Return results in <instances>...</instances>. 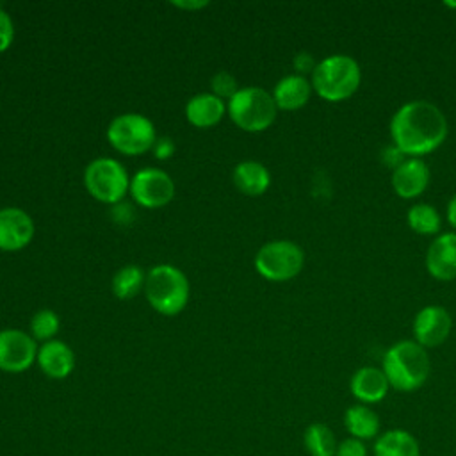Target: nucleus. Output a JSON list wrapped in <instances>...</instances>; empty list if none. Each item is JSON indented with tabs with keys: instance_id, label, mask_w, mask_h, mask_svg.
Here are the masks:
<instances>
[{
	"instance_id": "obj_4",
	"label": "nucleus",
	"mask_w": 456,
	"mask_h": 456,
	"mask_svg": "<svg viewBox=\"0 0 456 456\" xmlns=\"http://www.w3.org/2000/svg\"><path fill=\"white\" fill-rule=\"evenodd\" d=\"M148 303L164 315H176L189 299V281L185 274L169 264L155 265L144 281Z\"/></svg>"
},
{
	"instance_id": "obj_11",
	"label": "nucleus",
	"mask_w": 456,
	"mask_h": 456,
	"mask_svg": "<svg viewBox=\"0 0 456 456\" xmlns=\"http://www.w3.org/2000/svg\"><path fill=\"white\" fill-rule=\"evenodd\" d=\"M451 315L444 306H426L422 308L413 321V333L417 344L422 347H436L445 342L451 331Z\"/></svg>"
},
{
	"instance_id": "obj_29",
	"label": "nucleus",
	"mask_w": 456,
	"mask_h": 456,
	"mask_svg": "<svg viewBox=\"0 0 456 456\" xmlns=\"http://www.w3.org/2000/svg\"><path fill=\"white\" fill-rule=\"evenodd\" d=\"M175 151V144L169 137H160L153 144V153L157 159H169Z\"/></svg>"
},
{
	"instance_id": "obj_22",
	"label": "nucleus",
	"mask_w": 456,
	"mask_h": 456,
	"mask_svg": "<svg viewBox=\"0 0 456 456\" xmlns=\"http://www.w3.org/2000/svg\"><path fill=\"white\" fill-rule=\"evenodd\" d=\"M303 445L310 456H335L338 442L331 428L322 422H312L303 433Z\"/></svg>"
},
{
	"instance_id": "obj_7",
	"label": "nucleus",
	"mask_w": 456,
	"mask_h": 456,
	"mask_svg": "<svg viewBox=\"0 0 456 456\" xmlns=\"http://www.w3.org/2000/svg\"><path fill=\"white\" fill-rule=\"evenodd\" d=\"M109 142L125 155H139L153 148L155 126L153 123L141 114H121L114 118L107 128Z\"/></svg>"
},
{
	"instance_id": "obj_19",
	"label": "nucleus",
	"mask_w": 456,
	"mask_h": 456,
	"mask_svg": "<svg viewBox=\"0 0 456 456\" xmlns=\"http://www.w3.org/2000/svg\"><path fill=\"white\" fill-rule=\"evenodd\" d=\"M224 114V103L212 93H201L192 96L185 105V116L189 123L200 128L216 125Z\"/></svg>"
},
{
	"instance_id": "obj_30",
	"label": "nucleus",
	"mask_w": 456,
	"mask_h": 456,
	"mask_svg": "<svg viewBox=\"0 0 456 456\" xmlns=\"http://www.w3.org/2000/svg\"><path fill=\"white\" fill-rule=\"evenodd\" d=\"M315 62H314V57L306 52H301L294 57V68L301 73H306V71H314L315 69Z\"/></svg>"
},
{
	"instance_id": "obj_8",
	"label": "nucleus",
	"mask_w": 456,
	"mask_h": 456,
	"mask_svg": "<svg viewBox=\"0 0 456 456\" xmlns=\"http://www.w3.org/2000/svg\"><path fill=\"white\" fill-rule=\"evenodd\" d=\"M84 182L89 194L102 203H118L130 189L125 167L118 160L107 157L89 162L84 173Z\"/></svg>"
},
{
	"instance_id": "obj_26",
	"label": "nucleus",
	"mask_w": 456,
	"mask_h": 456,
	"mask_svg": "<svg viewBox=\"0 0 456 456\" xmlns=\"http://www.w3.org/2000/svg\"><path fill=\"white\" fill-rule=\"evenodd\" d=\"M212 91L217 98H232L239 89H237V80L226 73V71H219L214 75L212 78Z\"/></svg>"
},
{
	"instance_id": "obj_28",
	"label": "nucleus",
	"mask_w": 456,
	"mask_h": 456,
	"mask_svg": "<svg viewBox=\"0 0 456 456\" xmlns=\"http://www.w3.org/2000/svg\"><path fill=\"white\" fill-rule=\"evenodd\" d=\"M12 36H14L12 20L5 11L0 9V52L9 48V45L12 43Z\"/></svg>"
},
{
	"instance_id": "obj_25",
	"label": "nucleus",
	"mask_w": 456,
	"mask_h": 456,
	"mask_svg": "<svg viewBox=\"0 0 456 456\" xmlns=\"http://www.w3.org/2000/svg\"><path fill=\"white\" fill-rule=\"evenodd\" d=\"M30 330L34 333V338L52 340V337L59 330V317L55 315L53 310H48V308L39 310L37 314H34V317L30 321Z\"/></svg>"
},
{
	"instance_id": "obj_16",
	"label": "nucleus",
	"mask_w": 456,
	"mask_h": 456,
	"mask_svg": "<svg viewBox=\"0 0 456 456\" xmlns=\"http://www.w3.org/2000/svg\"><path fill=\"white\" fill-rule=\"evenodd\" d=\"M37 363L41 370L53 379H62L71 374L75 367V354L73 351L61 340H46L37 349Z\"/></svg>"
},
{
	"instance_id": "obj_23",
	"label": "nucleus",
	"mask_w": 456,
	"mask_h": 456,
	"mask_svg": "<svg viewBox=\"0 0 456 456\" xmlns=\"http://www.w3.org/2000/svg\"><path fill=\"white\" fill-rule=\"evenodd\" d=\"M142 285H144V274H142V269L137 265L121 267L112 278V292L119 299L134 297Z\"/></svg>"
},
{
	"instance_id": "obj_18",
	"label": "nucleus",
	"mask_w": 456,
	"mask_h": 456,
	"mask_svg": "<svg viewBox=\"0 0 456 456\" xmlns=\"http://www.w3.org/2000/svg\"><path fill=\"white\" fill-rule=\"evenodd\" d=\"M374 456H420L417 438L406 429H388L379 433L372 445Z\"/></svg>"
},
{
	"instance_id": "obj_5",
	"label": "nucleus",
	"mask_w": 456,
	"mask_h": 456,
	"mask_svg": "<svg viewBox=\"0 0 456 456\" xmlns=\"http://www.w3.org/2000/svg\"><path fill=\"white\" fill-rule=\"evenodd\" d=\"M274 98L260 87L239 89L228 100L232 121L248 132H260L273 125L276 118Z\"/></svg>"
},
{
	"instance_id": "obj_14",
	"label": "nucleus",
	"mask_w": 456,
	"mask_h": 456,
	"mask_svg": "<svg viewBox=\"0 0 456 456\" xmlns=\"http://www.w3.org/2000/svg\"><path fill=\"white\" fill-rule=\"evenodd\" d=\"M429 183V169L420 159H408L401 162L392 175V187L401 198H417Z\"/></svg>"
},
{
	"instance_id": "obj_12",
	"label": "nucleus",
	"mask_w": 456,
	"mask_h": 456,
	"mask_svg": "<svg viewBox=\"0 0 456 456\" xmlns=\"http://www.w3.org/2000/svg\"><path fill=\"white\" fill-rule=\"evenodd\" d=\"M34 237L30 216L16 207L0 210V249L16 251L25 248Z\"/></svg>"
},
{
	"instance_id": "obj_31",
	"label": "nucleus",
	"mask_w": 456,
	"mask_h": 456,
	"mask_svg": "<svg viewBox=\"0 0 456 456\" xmlns=\"http://www.w3.org/2000/svg\"><path fill=\"white\" fill-rule=\"evenodd\" d=\"M447 219L456 228V194L451 198V201L447 205Z\"/></svg>"
},
{
	"instance_id": "obj_24",
	"label": "nucleus",
	"mask_w": 456,
	"mask_h": 456,
	"mask_svg": "<svg viewBox=\"0 0 456 456\" xmlns=\"http://www.w3.org/2000/svg\"><path fill=\"white\" fill-rule=\"evenodd\" d=\"M408 224L417 233L431 235L440 230V216L435 207L419 203L408 210Z\"/></svg>"
},
{
	"instance_id": "obj_2",
	"label": "nucleus",
	"mask_w": 456,
	"mask_h": 456,
	"mask_svg": "<svg viewBox=\"0 0 456 456\" xmlns=\"http://www.w3.org/2000/svg\"><path fill=\"white\" fill-rule=\"evenodd\" d=\"M429 356L426 349L411 340L394 344L383 358V372L392 388L413 392L420 388L429 376Z\"/></svg>"
},
{
	"instance_id": "obj_10",
	"label": "nucleus",
	"mask_w": 456,
	"mask_h": 456,
	"mask_svg": "<svg viewBox=\"0 0 456 456\" xmlns=\"http://www.w3.org/2000/svg\"><path fill=\"white\" fill-rule=\"evenodd\" d=\"M37 358L36 340L20 330L0 331V370L23 372Z\"/></svg>"
},
{
	"instance_id": "obj_1",
	"label": "nucleus",
	"mask_w": 456,
	"mask_h": 456,
	"mask_svg": "<svg viewBox=\"0 0 456 456\" xmlns=\"http://www.w3.org/2000/svg\"><path fill=\"white\" fill-rule=\"evenodd\" d=\"M390 134L401 153L419 157L435 151L445 141L447 119L435 103L415 100L394 114Z\"/></svg>"
},
{
	"instance_id": "obj_6",
	"label": "nucleus",
	"mask_w": 456,
	"mask_h": 456,
	"mask_svg": "<svg viewBox=\"0 0 456 456\" xmlns=\"http://www.w3.org/2000/svg\"><path fill=\"white\" fill-rule=\"evenodd\" d=\"M303 249L292 240H273L264 244L256 256L255 267L258 274L271 281H285L299 274L303 269Z\"/></svg>"
},
{
	"instance_id": "obj_15",
	"label": "nucleus",
	"mask_w": 456,
	"mask_h": 456,
	"mask_svg": "<svg viewBox=\"0 0 456 456\" xmlns=\"http://www.w3.org/2000/svg\"><path fill=\"white\" fill-rule=\"evenodd\" d=\"M349 388L353 397L360 401V404H374L385 399L388 394L390 383L383 372V369L378 367H362L358 369L349 381Z\"/></svg>"
},
{
	"instance_id": "obj_9",
	"label": "nucleus",
	"mask_w": 456,
	"mask_h": 456,
	"mask_svg": "<svg viewBox=\"0 0 456 456\" xmlns=\"http://www.w3.org/2000/svg\"><path fill=\"white\" fill-rule=\"evenodd\" d=\"M130 192L134 200L148 208H157L171 201L175 194L173 180L167 173L157 167H144L135 173L130 182Z\"/></svg>"
},
{
	"instance_id": "obj_32",
	"label": "nucleus",
	"mask_w": 456,
	"mask_h": 456,
	"mask_svg": "<svg viewBox=\"0 0 456 456\" xmlns=\"http://www.w3.org/2000/svg\"><path fill=\"white\" fill-rule=\"evenodd\" d=\"M173 5H176V7H187V9H196V7L207 5V2H173Z\"/></svg>"
},
{
	"instance_id": "obj_20",
	"label": "nucleus",
	"mask_w": 456,
	"mask_h": 456,
	"mask_svg": "<svg viewBox=\"0 0 456 456\" xmlns=\"http://www.w3.org/2000/svg\"><path fill=\"white\" fill-rule=\"evenodd\" d=\"M312 93L310 82L303 75H289L283 77L274 87V103L285 110H296L303 107Z\"/></svg>"
},
{
	"instance_id": "obj_3",
	"label": "nucleus",
	"mask_w": 456,
	"mask_h": 456,
	"mask_svg": "<svg viewBox=\"0 0 456 456\" xmlns=\"http://www.w3.org/2000/svg\"><path fill=\"white\" fill-rule=\"evenodd\" d=\"M362 71L349 55H330L317 62L312 71L315 93L328 102H342L353 96L360 86Z\"/></svg>"
},
{
	"instance_id": "obj_21",
	"label": "nucleus",
	"mask_w": 456,
	"mask_h": 456,
	"mask_svg": "<svg viewBox=\"0 0 456 456\" xmlns=\"http://www.w3.org/2000/svg\"><path fill=\"white\" fill-rule=\"evenodd\" d=\"M233 183L244 194L258 196L267 191V187L271 183V176L264 164L255 162V160H246V162H240L235 166Z\"/></svg>"
},
{
	"instance_id": "obj_17",
	"label": "nucleus",
	"mask_w": 456,
	"mask_h": 456,
	"mask_svg": "<svg viewBox=\"0 0 456 456\" xmlns=\"http://www.w3.org/2000/svg\"><path fill=\"white\" fill-rule=\"evenodd\" d=\"M344 428L349 436L367 442L379 436L381 422L378 413L367 404H353L344 413Z\"/></svg>"
},
{
	"instance_id": "obj_27",
	"label": "nucleus",
	"mask_w": 456,
	"mask_h": 456,
	"mask_svg": "<svg viewBox=\"0 0 456 456\" xmlns=\"http://www.w3.org/2000/svg\"><path fill=\"white\" fill-rule=\"evenodd\" d=\"M335 456H369V449H367L365 442L347 436L342 442H338Z\"/></svg>"
},
{
	"instance_id": "obj_13",
	"label": "nucleus",
	"mask_w": 456,
	"mask_h": 456,
	"mask_svg": "<svg viewBox=\"0 0 456 456\" xmlns=\"http://www.w3.org/2000/svg\"><path fill=\"white\" fill-rule=\"evenodd\" d=\"M426 267L431 276L442 281L456 278V233L438 235L426 255Z\"/></svg>"
}]
</instances>
